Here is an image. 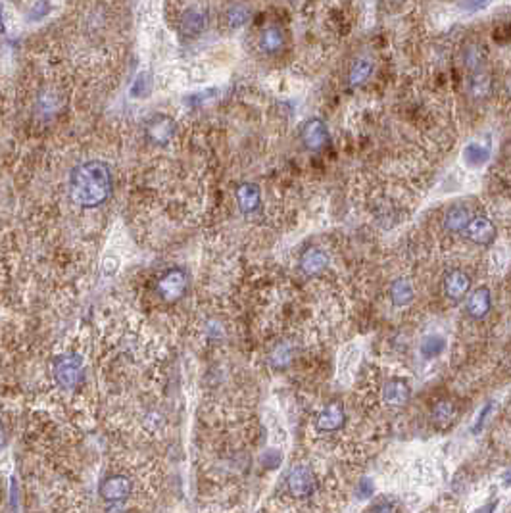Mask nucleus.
<instances>
[{
    "label": "nucleus",
    "instance_id": "obj_8",
    "mask_svg": "<svg viewBox=\"0 0 511 513\" xmlns=\"http://www.w3.org/2000/svg\"><path fill=\"white\" fill-rule=\"evenodd\" d=\"M131 490H133V483L125 475H110L100 485V496L108 504H117L129 498Z\"/></svg>",
    "mask_w": 511,
    "mask_h": 513
},
{
    "label": "nucleus",
    "instance_id": "obj_20",
    "mask_svg": "<svg viewBox=\"0 0 511 513\" xmlns=\"http://www.w3.org/2000/svg\"><path fill=\"white\" fill-rule=\"evenodd\" d=\"M373 71H375V62L371 58H368V56L358 58L348 69V85L352 89H358V87L369 81V77L373 76Z\"/></svg>",
    "mask_w": 511,
    "mask_h": 513
},
{
    "label": "nucleus",
    "instance_id": "obj_37",
    "mask_svg": "<svg viewBox=\"0 0 511 513\" xmlns=\"http://www.w3.org/2000/svg\"><path fill=\"white\" fill-rule=\"evenodd\" d=\"M371 513H373V512H371Z\"/></svg>",
    "mask_w": 511,
    "mask_h": 513
},
{
    "label": "nucleus",
    "instance_id": "obj_6",
    "mask_svg": "<svg viewBox=\"0 0 511 513\" xmlns=\"http://www.w3.org/2000/svg\"><path fill=\"white\" fill-rule=\"evenodd\" d=\"M288 493L293 494V498L306 500L315 493V480L314 471L307 466H296L288 473Z\"/></svg>",
    "mask_w": 511,
    "mask_h": 513
},
{
    "label": "nucleus",
    "instance_id": "obj_30",
    "mask_svg": "<svg viewBox=\"0 0 511 513\" xmlns=\"http://www.w3.org/2000/svg\"><path fill=\"white\" fill-rule=\"evenodd\" d=\"M491 411H492V402L484 404L483 410L478 411L477 419H475V423H473V427H471V432H473V435H478V432L483 431L484 423H486V418H488V413H491Z\"/></svg>",
    "mask_w": 511,
    "mask_h": 513
},
{
    "label": "nucleus",
    "instance_id": "obj_1",
    "mask_svg": "<svg viewBox=\"0 0 511 513\" xmlns=\"http://www.w3.org/2000/svg\"><path fill=\"white\" fill-rule=\"evenodd\" d=\"M69 199L83 210H95L110 200L114 192L112 167L102 160H87L77 164L68 181Z\"/></svg>",
    "mask_w": 511,
    "mask_h": 513
},
{
    "label": "nucleus",
    "instance_id": "obj_16",
    "mask_svg": "<svg viewBox=\"0 0 511 513\" xmlns=\"http://www.w3.org/2000/svg\"><path fill=\"white\" fill-rule=\"evenodd\" d=\"M206 29V14L204 10H200L196 6H191L184 10V14L181 16L179 21V31L187 39H194L198 35L202 33Z\"/></svg>",
    "mask_w": 511,
    "mask_h": 513
},
{
    "label": "nucleus",
    "instance_id": "obj_26",
    "mask_svg": "<svg viewBox=\"0 0 511 513\" xmlns=\"http://www.w3.org/2000/svg\"><path fill=\"white\" fill-rule=\"evenodd\" d=\"M293 360V348H290V344H277L275 348H273L271 356H269V362L275 370H285L286 365L290 363Z\"/></svg>",
    "mask_w": 511,
    "mask_h": 513
},
{
    "label": "nucleus",
    "instance_id": "obj_35",
    "mask_svg": "<svg viewBox=\"0 0 511 513\" xmlns=\"http://www.w3.org/2000/svg\"><path fill=\"white\" fill-rule=\"evenodd\" d=\"M496 507H498V500H492L488 504H484V506L478 507L475 513H494L496 512Z\"/></svg>",
    "mask_w": 511,
    "mask_h": 513
},
{
    "label": "nucleus",
    "instance_id": "obj_22",
    "mask_svg": "<svg viewBox=\"0 0 511 513\" xmlns=\"http://www.w3.org/2000/svg\"><path fill=\"white\" fill-rule=\"evenodd\" d=\"M457 419V406L450 400H440L436 402L435 408H433V421H435L436 427L440 429H446L450 427L454 421Z\"/></svg>",
    "mask_w": 511,
    "mask_h": 513
},
{
    "label": "nucleus",
    "instance_id": "obj_28",
    "mask_svg": "<svg viewBox=\"0 0 511 513\" xmlns=\"http://www.w3.org/2000/svg\"><path fill=\"white\" fill-rule=\"evenodd\" d=\"M491 4H492V0H459V2H457L459 10H464V12H469V14L481 12V10L488 8Z\"/></svg>",
    "mask_w": 511,
    "mask_h": 513
},
{
    "label": "nucleus",
    "instance_id": "obj_10",
    "mask_svg": "<svg viewBox=\"0 0 511 513\" xmlns=\"http://www.w3.org/2000/svg\"><path fill=\"white\" fill-rule=\"evenodd\" d=\"M444 295L448 296L450 300L457 302L465 298V296H469V290H471V277L465 273L464 269H452L446 273L444 277Z\"/></svg>",
    "mask_w": 511,
    "mask_h": 513
},
{
    "label": "nucleus",
    "instance_id": "obj_9",
    "mask_svg": "<svg viewBox=\"0 0 511 513\" xmlns=\"http://www.w3.org/2000/svg\"><path fill=\"white\" fill-rule=\"evenodd\" d=\"M346 423V411H344V406L341 402H331L327 404L323 410L319 411V415H317V429L321 432H334L342 429Z\"/></svg>",
    "mask_w": 511,
    "mask_h": 513
},
{
    "label": "nucleus",
    "instance_id": "obj_24",
    "mask_svg": "<svg viewBox=\"0 0 511 513\" xmlns=\"http://www.w3.org/2000/svg\"><path fill=\"white\" fill-rule=\"evenodd\" d=\"M446 350V338L440 335H429L421 341V356L427 360L440 356Z\"/></svg>",
    "mask_w": 511,
    "mask_h": 513
},
{
    "label": "nucleus",
    "instance_id": "obj_33",
    "mask_svg": "<svg viewBox=\"0 0 511 513\" xmlns=\"http://www.w3.org/2000/svg\"><path fill=\"white\" fill-rule=\"evenodd\" d=\"M117 266H119L117 258H114V256H108V258L104 260V273L114 275L117 271Z\"/></svg>",
    "mask_w": 511,
    "mask_h": 513
},
{
    "label": "nucleus",
    "instance_id": "obj_4",
    "mask_svg": "<svg viewBox=\"0 0 511 513\" xmlns=\"http://www.w3.org/2000/svg\"><path fill=\"white\" fill-rule=\"evenodd\" d=\"M85 363L79 354H64L54 362L56 383L64 390H74L83 381Z\"/></svg>",
    "mask_w": 511,
    "mask_h": 513
},
{
    "label": "nucleus",
    "instance_id": "obj_5",
    "mask_svg": "<svg viewBox=\"0 0 511 513\" xmlns=\"http://www.w3.org/2000/svg\"><path fill=\"white\" fill-rule=\"evenodd\" d=\"M187 287H189V277L184 273V269L171 267L158 279L156 293L162 300L168 302V304H173V302L183 298L184 293H187Z\"/></svg>",
    "mask_w": 511,
    "mask_h": 513
},
{
    "label": "nucleus",
    "instance_id": "obj_25",
    "mask_svg": "<svg viewBox=\"0 0 511 513\" xmlns=\"http://www.w3.org/2000/svg\"><path fill=\"white\" fill-rule=\"evenodd\" d=\"M250 20V10L242 4H233L227 10V25L231 29H240L245 28L246 23Z\"/></svg>",
    "mask_w": 511,
    "mask_h": 513
},
{
    "label": "nucleus",
    "instance_id": "obj_13",
    "mask_svg": "<svg viewBox=\"0 0 511 513\" xmlns=\"http://www.w3.org/2000/svg\"><path fill=\"white\" fill-rule=\"evenodd\" d=\"M465 309L473 319H484L486 315L491 314L492 309V295L491 290L486 287L475 288L473 293H469L467 302H465Z\"/></svg>",
    "mask_w": 511,
    "mask_h": 513
},
{
    "label": "nucleus",
    "instance_id": "obj_7",
    "mask_svg": "<svg viewBox=\"0 0 511 513\" xmlns=\"http://www.w3.org/2000/svg\"><path fill=\"white\" fill-rule=\"evenodd\" d=\"M465 239L477 244V247H491L496 240V225L486 216H473L469 225L465 227Z\"/></svg>",
    "mask_w": 511,
    "mask_h": 513
},
{
    "label": "nucleus",
    "instance_id": "obj_29",
    "mask_svg": "<svg viewBox=\"0 0 511 513\" xmlns=\"http://www.w3.org/2000/svg\"><path fill=\"white\" fill-rule=\"evenodd\" d=\"M48 10H50V8H48L47 0H37L33 6H31V10H29V20L33 21L42 20V18L48 14Z\"/></svg>",
    "mask_w": 511,
    "mask_h": 513
},
{
    "label": "nucleus",
    "instance_id": "obj_12",
    "mask_svg": "<svg viewBox=\"0 0 511 513\" xmlns=\"http://www.w3.org/2000/svg\"><path fill=\"white\" fill-rule=\"evenodd\" d=\"M259 50L266 56H279L286 47V35L279 25H267L258 39Z\"/></svg>",
    "mask_w": 511,
    "mask_h": 513
},
{
    "label": "nucleus",
    "instance_id": "obj_17",
    "mask_svg": "<svg viewBox=\"0 0 511 513\" xmlns=\"http://www.w3.org/2000/svg\"><path fill=\"white\" fill-rule=\"evenodd\" d=\"M329 267V254L323 248H307L300 258L302 273L307 277L321 275Z\"/></svg>",
    "mask_w": 511,
    "mask_h": 513
},
{
    "label": "nucleus",
    "instance_id": "obj_18",
    "mask_svg": "<svg viewBox=\"0 0 511 513\" xmlns=\"http://www.w3.org/2000/svg\"><path fill=\"white\" fill-rule=\"evenodd\" d=\"M467 93L471 98L475 100H484L488 98L492 93V77L491 71L486 68L477 69V71H471L467 77Z\"/></svg>",
    "mask_w": 511,
    "mask_h": 513
},
{
    "label": "nucleus",
    "instance_id": "obj_34",
    "mask_svg": "<svg viewBox=\"0 0 511 513\" xmlns=\"http://www.w3.org/2000/svg\"><path fill=\"white\" fill-rule=\"evenodd\" d=\"M373 513H396V506L394 504H390V502H382L379 506L373 509Z\"/></svg>",
    "mask_w": 511,
    "mask_h": 513
},
{
    "label": "nucleus",
    "instance_id": "obj_31",
    "mask_svg": "<svg viewBox=\"0 0 511 513\" xmlns=\"http://www.w3.org/2000/svg\"><path fill=\"white\" fill-rule=\"evenodd\" d=\"M281 461H283V456H281V452L277 450H267L266 454L262 456V464H264V467H267V469L279 467Z\"/></svg>",
    "mask_w": 511,
    "mask_h": 513
},
{
    "label": "nucleus",
    "instance_id": "obj_15",
    "mask_svg": "<svg viewBox=\"0 0 511 513\" xmlns=\"http://www.w3.org/2000/svg\"><path fill=\"white\" fill-rule=\"evenodd\" d=\"M235 199H237V206H239L240 213L250 216L259 208L262 202V191L256 183H240L235 192Z\"/></svg>",
    "mask_w": 511,
    "mask_h": 513
},
{
    "label": "nucleus",
    "instance_id": "obj_19",
    "mask_svg": "<svg viewBox=\"0 0 511 513\" xmlns=\"http://www.w3.org/2000/svg\"><path fill=\"white\" fill-rule=\"evenodd\" d=\"M471 218H473L471 210L465 204L450 206L444 213V229L448 233H464L465 227L469 225Z\"/></svg>",
    "mask_w": 511,
    "mask_h": 513
},
{
    "label": "nucleus",
    "instance_id": "obj_23",
    "mask_svg": "<svg viewBox=\"0 0 511 513\" xmlns=\"http://www.w3.org/2000/svg\"><path fill=\"white\" fill-rule=\"evenodd\" d=\"M464 64L469 73L486 68V50L483 45H467L464 50Z\"/></svg>",
    "mask_w": 511,
    "mask_h": 513
},
{
    "label": "nucleus",
    "instance_id": "obj_11",
    "mask_svg": "<svg viewBox=\"0 0 511 513\" xmlns=\"http://www.w3.org/2000/svg\"><path fill=\"white\" fill-rule=\"evenodd\" d=\"M492 152L486 144L478 143V141H469L462 151V162L467 170H483L484 165L491 162Z\"/></svg>",
    "mask_w": 511,
    "mask_h": 513
},
{
    "label": "nucleus",
    "instance_id": "obj_14",
    "mask_svg": "<svg viewBox=\"0 0 511 513\" xmlns=\"http://www.w3.org/2000/svg\"><path fill=\"white\" fill-rule=\"evenodd\" d=\"M411 398V389L404 379H390L382 387V402L392 408L406 406Z\"/></svg>",
    "mask_w": 511,
    "mask_h": 513
},
{
    "label": "nucleus",
    "instance_id": "obj_3",
    "mask_svg": "<svg viewBox=\"0 0 511 513\" xmlns=\"http://www.w3.org/2000/svg\"><path fill=\"white\" fill-rule=\"evenodd\" d=\"M300 143L307 152H314V154L327 151L331 144V131L325 119L321 117L306 119L300 129Z\"/></svg>",
    "mask_w": 511,
    "mask_h": 513
},
{
    "label": "nucleus",
    "instance_id": "obj_32",
    "mask_svg": "<svg viewBox=\"0 0 511 513\" xmlns=\"http://www.w3.org/2000/svg\"><path fill=\"white\" fill-rule=\"evenodd\" d=\"M371 494H373V483L369 479H363L360 485H358V496H360V500H365L369 498Z\"/></svg>",
    "mask_w": 511,
    "mask_h": 513
},
{
    "label": "nucleus",
    "instance_id": "obj_2",
    "mask_svg": "<svg viewBox=\"0 0 511 513\" xmlns=\"http://www.w3.org/2000/svg\"><path fill=\"white\" fill-rule=\"evenodd\" d=\"M144 138L154 146H168L177 135V124L168 114H152L144 119L143 125Z\"/></svg>",
    "mask_w": 511,
    "mask_h": 513
},
{
    "label": "nucleus",
    "instance_id": "obj_21",
    "mask_svg": "<svg viewBox=\"0 0 511 513\" xmlns=\"http://www.w3.org/2000/svg\"><path fill=\"white\" fill-rule=\"evenodd\" d=\"M389 295L390 300H392V304H394L396 308H404V306H408V304L413 302L416 290H413L411 281L406 279V277H400V279L392 281Z\"/></svg>",
    "mask_w": 511,
    "mask_h": 513
},
{
    "label": "nucleus",
    "instance_id": "obj_36",
    "mask_svg": "<svg viewBox=\"0 0 511 513\" xmlns=\"http://www.w3.org/2000/svg\"><path fill=\"white\" fill-rule=\"evenodd\" d=\"M504 486H511V471H507L504 475Z\"/></svg>",
    "mask_w": 511,
    "mask_h": 513
},
{
    "label": "nucleus",
    "instance_id": "obj_27",
    "mask_svg": "<svg viewBox=\"0 0 511 513\" xmlns=\"http://www.w3.org/2000/svg\"><path fill=\"white\" fill-rule=\"evenodd\" d=\"M151 76L146 73V71H141L139 76L135 77V81L131 83V89H129V96L131 98H146V96L151 95Z\"/></svg>",
    "mask_w": 511,
    "mask_h": 513
}]
</instances>
